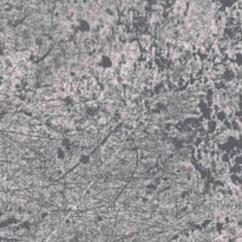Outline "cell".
<instances>
[{"label":"cell","mask_w":242,"mask_h":242,"mask_svg":"<svg viewBox=\"0 0 242 242\" xmlns=\"http://www.w3.org/2000/svg\"><path fill=\"white\" fill-rule=\"evenodd\" d=\"M138 43L141 45V49H143L145 51V50L151 49L155 45V38L149 33H142L138 37Z\"/></svg>","instance_id":"6da1fadb"},{"label":"cell","mask_w":242,"mask_h":242,"mask_svg":"<svg viewBox=\"0 0 242 242\" xmlns=\"http://www.w3.org/2000/svg\"><path fill=\"white\" fill-rule=\"evenodd\" d=\"M112 35H113V27H111L109 25H103L98 30V37L102 39L110 40Z\"/></svg>","instance_id":"7a4b0ae2"},{"label":"cell","mask_w":242,"mask_h":242,"mask_svg":"<svg viewBox=\"0 0 242 242\" xmlns=\"http://www.w3.org/2000/svg\"><path fill=\"white\" fill-rule=\"evenodd\" d=\"M14 30H15L17 35H22V34H25V33L29 31V27L24 22H20V24H18V25L14 26Z\"/></svg>","instance_id":"3957f363"},{"label":"cell","mask_w":242,"mask_h":242,"mask_svg":"<svg viewBox=\"0 0 242 242\" xmlns=\"http://www.w3.org/2000/svg\"><path fill=\"white\" fill-rule=\"evenodd\" d=\"M29 165L32 169H39V168H44V162L39 158H34V160H30L29 161Z\"/></svg>","instance_id":"277c9868"},{"label":"cell","mask_w":242,"mask_h":242,"mask_svg":"<svg viewBox=\"0 0 242 242\" xmlns=\"http://www.w3.org/2000/svg\"><path fill=\"white\" fill-rule=\"evenodd\" d=\"M90 58H91L90 53H79L78 55V63L85 66L88 64L89 60H90Z\"/></svg>","instance_id":"5b68a950"},{"label":"cell","mask_w":242,"mask_h":242,"mask_svg":"<svg viewBox=\"0 0 242 242\" xmlns=\"http://www.w3.org/2000/svg\"><path fill=\"white\" fill-rule=\"evenodd\" d=\"M150 10H151L153 12H160V13L164 14L165 13V6L161 5V4H157V2H154V4L150 5Z\"/></svg>","instance_id":"8992f818"},{"label":"cell","mask_w":242,"mask_h":242,"mask_svg":"<svg viewBox=\"0 0 242 242\" xmlns=\"http://www.w3.org/2000/svg\"><path fill=\"white\" fill-rule=\"evenodd\" d=\"M104 71H105V67H103L102 65H97L95 69H93V76L99 79L100 77H103V75H104Z\"/></svg>","instance_id":"52a82bcc"},{"label":"cell","mask_w":242,"mask_h":242,"mask_svg":"<svg viewBox=\"0 0 242 242\" xmlns=\"http://www.w3.org/2000/svg\"><path fill=\"white\" fill-rule=\"evenodd\" d=\"M85 104H86L88 109H98L99 105H100L96 99H90V100H86Z\"/></svg>","instance_id":"ba28073f"},{"label":"cell","mask_w":242,"mask_h":242,"mask_svg":"<svg viewBox=\"0 0 242 242\" xmlns=\"http://www.w3.org/2000/svg\"><path fill=\"white\" fill-rule=\"evenodd\" d=\"M18 164L20 165V166H27V165H29V160H26V158H20L19 162H18Z\"/></svg>","instance_id":"9c48e42d"},{"label":"cell","mask_w":242,"mask_h":242,"mask_svg":"<svg viewBox=\"0 0 242 242\" xmlns=\"http://www.w3.org/2000/svg\"><path fill=\"white\" fill-rule=\"evenodd\" d=\"M0 49H1V45H0Z\"/></svg>","instance_id":"30bf717a"}]
</instances>
